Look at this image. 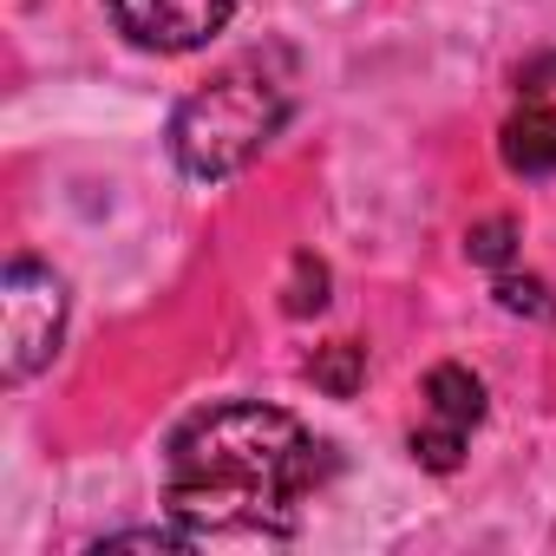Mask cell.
Instances as JSON below:
<instances>
[{"instance_id":"cell-7","label":"cell","mask_w":556,"mask_h":556,"mask_svg":"<svg viewBox=\"0 0 556 556\" xmlns=\"http://www.w3.org/2000/svg\"><path fill=\"white\" fill-rule=\"evenodd\" d=\"M321 393H334V400H354L361 393V380H367V348L361 341H328V348H315L308 354V367H302Z\"/></svg>"},{"instance_id":"cell-8","label":"cell","mask_w":556,"mask_h":556,"mask_svg":"<svg viewBox=\"0 0 556 556\" xmlns=\"http://www.w3.org/2000/svg\"><path fill=\"white\" fill-rule=\"evenodd\" d=\"M328 308V262L295 255V282H289V315H321Z\"/></svg>"},{"instance_id":"cell-1","label":"cell","mask_w":556,"mask_h":556,"mask_svg":"<svg viewBox=\"0 0 556 556\" xmlns=\"http://www.w3.org/2000/svg\"><path fill=\"white\" fill-rule=\"evenodd\" d=\"M321 478L328 445L295 413L223 400L170 432L164 504L190 536H289Z\"/></svg>"},{"instance_id":"cell-3","label":"cell","mask_w":556,"mask_h":556,"mask_svg":"<svg viewBox=\"0 0 556 556\" xmlns=\"http://www.w3.org/2000/svg\"><path fill=\"white\" fill-rule=\"evenodd\" d=\"M60 334H66V282L34 255L8 262V275H0V380L8 387L34 380L60 354Z\"/></svg>"},{"instance_id":"cell-10","label":"cell","mask_w":556,"mask_h":556,"mask_svg":"<svg viewBox=\"0 0 556 556\" xmlns=\"http://www.w3.org/2000/svg\"><path fill=\"white\" fill-rule=\"evenodd\" d=\"M497 295H504V308H530V315H556V302H543V282H517V275H504L497 282Z\"/></svg>"},{"instance_id":"cell-9","label":"cell","mask_w":556,"mask_h":556,"mask_svg":"<svg viewBox=\"0 0 556 556\" xmlns=\"http://www.w3.org/2000/svg\"><path fill=\"white\" fill-rule=\"evenodd\" d=\"M510 242H517V223H510V216H491V223H478V229H471V255H478V262H491V268H497V262H510Z\"/></svg>"},{"instance_id":"cell-5","label":"cell","mask_w":556,"mask_h":556,"mask_svg":"<svg viewBox=\"0 0 556 556\" xmlns=\"http://www.w3.org/2000/svg\"><path fill=\"white\" fill-rule=\"evenodd\" d=\"M112 21L151 47V53H190L203 40H216L236 14V0H105Z\"/></svg>"},{"instance_id":"cell-2","label":"cell","mask_w":556,"mask_h":556,"mask_svg":"<svg viewBox=\"0 0 556 556\" xmlns=\"http://www.w3.org/2000/svg\"><path fill=\"white\" fill-rule=\"evenodd\" d=\"M289 118V92L268 66H229L216 73L210 86H197L177 118H170V157L184 177L197 184H216V177H236L262 157V144L282 131Z\"/></svg>"},{"instance_id":"cell-4","label":"cell","mask_w":556,"mask_h":556,"mask_svg":"<svg viewBox=\"0 0 556 556\" xmlns=\"http://www.w3.org/2000/svg\"><path fill=\"white\" fill-rule=\"evenodd\" d=\"M419 393H426V426H413V458L426 471H458L465 439L484 419V387H478V374H465V367L445 361V367L426 374Z\"/></svg>"},{"instance_id":"cell-6","label":"cell","mask_w":556,"mask_h":556,"mask_svg":"<svg viewBox=\"0 0 556 556\" xmlns=\"http://www.w3.org/2000/svg\"><path fill=\"white\" fill-rule=\"evenodd\" d=\"M504 164L517 177L556 170V60H536L517 79V112L504 118Z\"/></svg>"}]
</instances>
